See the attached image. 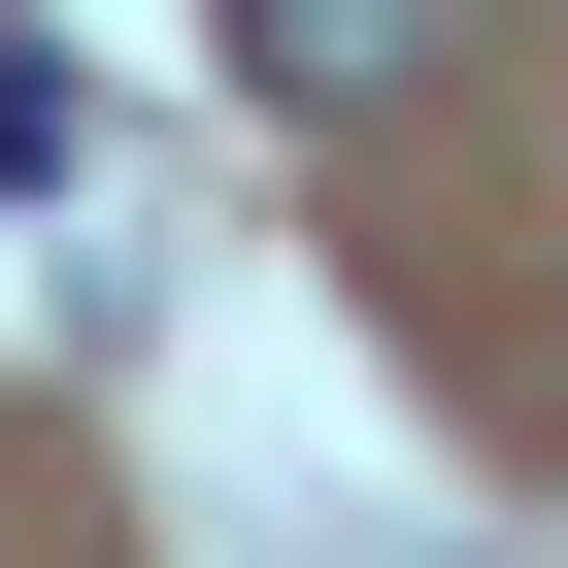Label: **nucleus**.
<instances>
[{
    "label": "nucleus",
    "instance_id": "nucleus-1",
    "mask_svg": "<svg viewBox=\"0 0 568 568\" xmlns=\"http://www.w3.org/2000/svg\"><path fill=\"white\" fill-rule=\"evenodd\" d=\"M234 34H267V101H402V68H435V0H234Z\"/></svg>",
    "mask_w": 568,
    "mask_h": 568
}]
</instances>
